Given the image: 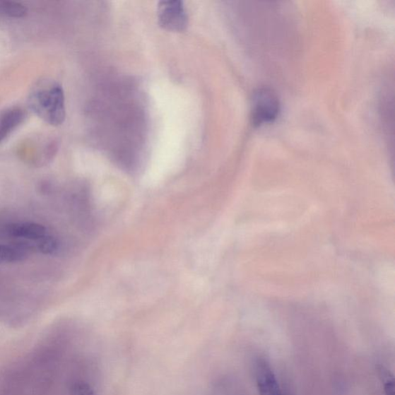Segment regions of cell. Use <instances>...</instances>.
Returning <instances> with one entry per match:
<instances>
[{
  "instance_id": "obj_1",
  "label": "cell",
  "mask_w": 395,
  "mask_h": 395,
  "mask_svg": "<svg viewBox=\"0 0 395 395\" xmlns=\"http://www.w3.org/2000/svg\"><path fill=\"white\" fill-rule=\"evenodd\" d=\"M29 106L40 119L49 124L61 125L65 120L64 90L57 83L45 81L39 83L30 93Z\"/></svg>"
},
{
  "instance_id": "obj_2",
  "label": "cell",
  "mask_w": 395,
  "mask_h": 395,
  "mask_svg": "<svg viewBox=\"0 0 395 395\" xmlns=\"http://www.w3.org/2000/svg\"><path fill=\"white\" fill-rule=\"evenodd\" d=\"M280 112V100L273 90L263 88L255 92L251 104V119L254 126L273 122Z\"/></svg>"
},
{
  "instance_id": "obj_3",
  "label": "cell",
  "mask_w": 395,
  "mask_h": 395,
  "mask_svg": "<svg viewBox=\"0 0 395 395\" xmlns=\"http://www.w3.org/2000/svg\"><path fill=\"white\" fill-rule=\"evenodd\" d=\"M158 18L160 26L167 30L182 32L188 26L187 11L179 0L159 3Z\"/></svg>"
},
{
  "instance_id": "obj_4",
  "label": "cell",
  "mask_w": 395,
  "mask_h": 395,
  "mask_svg": "<svg viewBox=\"0 0 395 395\" xmlns=\"http://www.w3.org/2000/svg\"><path fill=\"white\" fill-rule=\"evenodd\" d=\"M256 379L259 395H282V389L266 359L260 358L256 364Z\"/></svg>"
},
{
  "instance_id": "obj_5",
  "label": "cell",
  "mask_w": 395,
  "mask_h": 395,
  "mask_svg": "<svg viewBox=\"0 0 395 395\" xmlns=\"http://www.w3.org/2000/svg\"><path fill=\"white\" fill-rule=\"evenodd\" d=\"M6 237L37 241L47 235L46 227L35 223L7 224L2 232Z\"/></svg>"
},
{
  "instance_id": "obj_6",
  "label": "cell",
  "mask_w": 395,
  "mask_h": 395,
  "mask_svg": "<svg viewBox=\"0 0 395 395\" xmlns=\"http://www.w3.org/2000/svg\"><path fill=\"white\" fill-rule=\"evenodd\" d=\"M26 113L20 107L7 109L0 115V141H3L24 122Z\"/></svg>"
},
{
  "instance_id": "obj_7",
  "label": "cell",
  "mask_w": 395,
  "mask_h": 395,
  "mask_svg": "<svg viewBox=\"0 0 395 395\" xmlns=\"http://www.w3.org/2000/svg\"><path fill=\"white\" fill-rule=\"evenodd\" d=\"M19 245H0V264L21 262L28 257V249L23 242Z\"/></svg>"
},
{
  "instance_id": "obj_8",
  "label": "cell",
  "mask_w": 395,
  "mask_h": 395,
  "mask_svg": "<svg viewBox=\"0 0 395 395\" xmlns=\"http://www.w3.org/2000/svg\"><path fill=\"white\" fill-rule=\"evenodd\" d=\"M28 246L29 249H36L41 254L52 255L58 250L60 244H59V241L57 238L47 234L43 238L35 241L33 243L28 242Z\"/></svg>"
},
{
  "instance_id": "obj_9",
  "label": "cell",
  "mask_w": 395,
  "mask_h": 395,
  "mask_svg": "<svg viewBox=\"0 0 395 395\" xmlns=\"http://www.w3.org/2000/svg\"><path fill=\"white\" fill-rule=\"evenodd\" d=\"M28 13L27 7L18 2L0 1V14L11 18H21Z\"/></svg>"
},
{
  "instance_id": "obj_10",
  "label": "cell",
  "mask_w": 395,
  "mask_h": 395,
  "mask_svg": "<svg viewBox=\"0 0 395 395\" xmlns=\"http://www.w3.org/2000/svg\"><path fill=\"white\" fill-rule=\"evenodd\" d=\"M378 372L384 385L385 395H395L394 376L388 369L381 366Z\"/></svg>"
},
{
  "instance_id": "obj_11",
  "label": "cell",
  "mask_w": 395,
  "mask_h": 395,
  "mask_svg": "<svg viewBox=\"0 0 395 395\" xmlns=\"http://www.w3.org/2000/svg\"><path fill=\"white\" fill-rule=\"evenodd\" d=\"M282 395H296L295 393H293L291 390L288 389H282Z\"/></svg>"
},
{
  "instance_id": "obj_12",
  "label": "cell",
  "mask_w": 395,
  "mask_h": 395,
  "mask_svg": "<svg viewBox=\"0 0 395 395\" xmlns=\"http://www.w3.org/2000/svg\"></svg>"
}]
</instances>
